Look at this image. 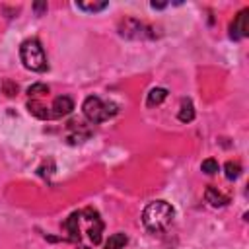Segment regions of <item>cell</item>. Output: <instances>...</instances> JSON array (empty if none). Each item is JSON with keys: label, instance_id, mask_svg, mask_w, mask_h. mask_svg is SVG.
I'll return each instance as SVG.
<instances>
[{"label": "cell", "instance_id": "cell-16", "mask_svg": "<svg viewBox=\"0 0 249 249\" xmlns=\"http://www.w3.org/2000/svg\"><path fill=\"white\" fill-rule=\"evenodd\" d=\"M109 4L107 2H76V8L78 10H84V12H91V14H95V12H101V10H105Z\"/></svg>", "mask_w": 249, "mask_h": 249}, {"label": "cell", "instance_id": "cell-1", "mask_svg": "<svg viewBox=\"0 0 249 249\" xmlns=\"http://www.w3.org/2000/svg\"><path fill=\"white\" fill-rule=\"evenodd\" d=\"M175 210L167 200H152L142 212V224L150 233L165 231L173 222Z\"/></svg>", "mask_w": 249, "mask_h": 249}, {"label": "cell", "instance_id": "cell-13", "mask_svg": "<svg viewBox=\"0 0 249 249\" xmlns=\"http://www.w3.org/2000/svg\"><path fill=\"white\" fill-rule=\"evenodd\" d=\"M165 97H167V89H165V88H154V89H150V93H148V97H146V105H148V107L160 105Z\"/></svg>", "mask_w": 249, "mask_h": 249}, {"label": "cell", "instance_id": "cell-19", "mask_svg": "<svg viewBox=\"0 0 249 249\" xmlns=\"http://www.w3.org/2000/svg\"><path fill=\"white\" fill-rule=\"evenodd\" d=\"M2 89H4V93H6L8 97H14V95L18 93V84H14L12 80H4V82H2Z\"/></svg>", "mask_w": 249, "mask_h": 249}, {"label": "cell", "instance_id": "cell-17", "mask_svg": "<svg viewBox=\"0 0 249 249\" xmlns=\"http://www.w3.org/2000/svg\"><path fill=\"white\" fill-rule=\"evenodd\" d=\"M45 93H49V86L47 84H33V86L27 88V95L31 99H37L39 95H45Z\"/></svg>", "mask_w": 249, "mask_h": 249}, {"label": "cell", "instance_id": "cell-5", "mask_svg": "<svg viewBox=\"0 0 249 249\" xmlns=\"http://www.w3.org/2000/svg\"><path fill=\"white\" fill-rule=\"evenodd\" d=\"M80 216L89 224V226H88V235H89V239L93 241V245H97V243L101 241V231H103V220L99 218V212H97L95 208L88 206V208H84V210L80 212Z\"/></svg>", "mask_w": 249, "mask_h": 249}, {"label": "cell", "instance_id": "cell-3", "mask_svg": "<svg viewBox=\"0 0 249 249\" xmlns=\"http://www.w3.org/2000/svg\"><path fill=\"white\" fill-rule=\"evenodd\" d=\"M19 58L23 66L31 72H45L47 70V56L37 39H25L19 47Z\"/></svg>", "mask_w": 249, "mask_h": 249}, {"label": "cell", "instance_id": "cell-7", "mask_svg": "<svg viewBox=\"0 0 249 249\" xmlns=\"http://www.w3.org/2000/svg\"><path fill=\"white\" fill-rule=\"evenodd\" d=\"M49 109H51V119H60V117H66L68 113H72L74 101L68 95H58Z\"/></svg>", "mask_w": 249, "mask_h": 249}, {"label": "cell", "instance_id": "cell-14", "mask_svg": "<svg viewBox=\"0 0 249 249\" xmlns=\"http://www.w3.org/2000/svg\"><path fill=\"white\" fill-rule=\"evenodd\" d=\"M128 237L123 233V231H117L113 235H109V239L105 241V249H123L126 245Z\"/></svg>", "mask_w": 249, "mask_h": 249}, {"label": "cell", "instance_id": "cell-10", "mask_svg": "<svg viewBox=\"0 0 249 249\" xmlns=\"http://www.w3.org/2000/svg\"><path fill=\"white\" fill-rule=\"evenodd\" d=\"M204 198H206V202L210 204V206H226L228 204V196L226 195H222L216 187H212V185H208L206 187V191H204Z\"/></svg>", "mask_w": 249, "mask_h": 249}, {"label": "cell", "instance_id": "cell-8", "mask_svg": "<svg viewBox=\"0 0 249 249\" xmlns=\"http://www.w3.org/2000/svg\"><path fill=\"white\" fill-rule=\"evenodd\" d=\"M80 212H72L64 222H62V231L68 233L66 241H80Z\"/></svg>", "mask_w": 249, "mask_h": 249}, {"label": "cell", "instance_id": "cell-6", "mask_svg": "<svg viewBox=\"0 0 249 249\" xmlns=\"http://www.w3.org/2000/svg\"><path fill=\"white\" fill-rule=\"evenodd\" d=\"M249 35V8H243L230 23V37L239 41Z\"/></svg>", "mask_w": 249, "mask_h": 249}, {"label": "cell", "instance_id": "cell-9", "mask_svg": "<svg viewBox=\"0 0 249 249\" xmlns=\"http://www.w3.org/2000/svg\"><path fill=\"white\" fill-rule=\"evenodd\" d=\"M89 134H91V130L84 123H80V121H70L68 123V142H72V144L84 142Z\"/></svg>", "mask_w": 249, "mask_h": 249}, {"label": "cell", "instance_id": "cell-2", "mask_svg": "<svg viewBox=\"0 0 249 249\" xmlns=\"http://www.w3.org/2000/svg\"><path fill=\"white\" fill-rule=\"evenodd\" d=\"M82 111H84V115L89 123L97 124V123H103V121L111 119L113 115H117L119 105L113 103V101H103L97 95H89V97H86V101L82 105Z\"/></svg>", "mask_w": 249, "mask_h": 249}, {"label": "cell", "instance_id": "cell-4", "mask_svg": "<svg viewBox=\"0 0 249 249\" xmlns=\"http://www.w3.org/2000/svg\"><path fill=\"white\" fill-rule=\"evenodd\" d=\"M119 33L126 39H154L156 31L148 23L134 19V18H124L119 21Z\"/></svg>", "mask_w": 249, "mask_h": 249}, {"label": "cell", "instance_id": "cell-18", "mask_svg": "<svg viewBox=\"0 0 249 249\" xmlns=\"http://www.w3.org/2000/svg\"><path fill=\"white\" fill-rule=\"evenodd\" d=\"M200 169H202L206 175H214V173H218L220 165H218V161H216L214 158H208V160H204V161L200 163Z\"/></svg>", "mask_w": 249, "mask_h": 249}, {"label": "cell", "instance_id": "cell-20", "mask_svg": "<svg viewBox=\"0 0 249 249\" xmlns=\"http://www.w3.org/2000/svg\"><path fill=\"white\" fill-rule=\"evenodd\" d=\"M33 10H35L37 14L47 12V2H35V4H33Z\"/></svg>", "mask_w": 249, "mask_h": 249}, {"label": "cell", "instance_id": "cell-12", "mask_svg": "<svg viewBox=\"0 0 249 249\" xmlns=\"http://www.w3.org/2000/svg\"><path fill=\"white\" fill-rule=\"evenodd\" d=\"M179 121L181 123H191L195 119V107H193V101L189 97L181 99V109H179Z\"/></svg>", "mask_w": 249, "mask_h": 249}, {"label": "cell", "instance_id": "cell-22", "mask_svg": "<svg viewBox=\"0 0 249 249\" xmlns=\"http://www.w3.org/2000/svg\"><path fill=\"white\" fill-rule=\"evenodd\" d=\"M80 249H89V247H80Z\"/></svg>", "mask_w": 249, "mask_h": 249}, {"label": "cell", "instance_id": "cell-11", "mask_svg": "<svg viewBox=\"0 0 249 249\" xmlns=\"http://www.w3.org/2000/svg\"><path fill=\"white\" fill-rule=\"evenodd\" d=\"M27 109H29V113L31 115H35L37 119H51V109L47 107V105H43L39 99H29L27 101Z\"/></svg>", "mask_w": 249, "mask_h": 249}, {"label": "cell", "instance_id": "cell-21", "mask_svg": "<svg viewBox=\"0 0 249 249\" xmlns=\"http://www.w3.org/2000/svg\"><path fill=\"white\" fill-rule=\"evenodd\" d=\"M150 6H152L154 10H163V8L167 6V2H156V0H154V2L150 4Z\"/></svg>", "mask_w": 249, "mask_h": 249}, {"label": "cell", "instance_id": "cell-15", "mask_svg": "<svg viewBox=\"0 0 249 249\" xmlns=\"http://www.w3.org/2000/svg\"><path fill=\"white\" fill-rule=\"evenodd\" d=\"M224 173H226V177H228L230 181L237 179V177H239V173H241V163H239V161H235V160L226 161V165H224Z\"/></svg>", "mask_w": 249, "mask_h": 249}]
</instances>
